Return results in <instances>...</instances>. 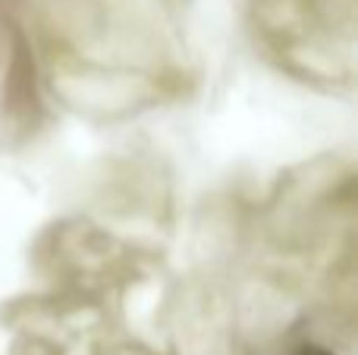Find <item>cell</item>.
Returning a JSON list of instances; mask_svg holds the SVG:
<instances>
[{
    "label": "cell",
    "mask_w": 358,
    "mask_h": 355,
    "mask_svg": "<svg viewBox=\"0 0 358 355\" xmlns=\"http://www.w3.org/2000/svg\"><path fill=\"white\" fill-rule=\"evenodd\" d=\"M296 355H334L330 349H324V346H315V343H305V346H299Z\"/></svg>",
    "instance_id": "obj_1"
}]
</instances>
